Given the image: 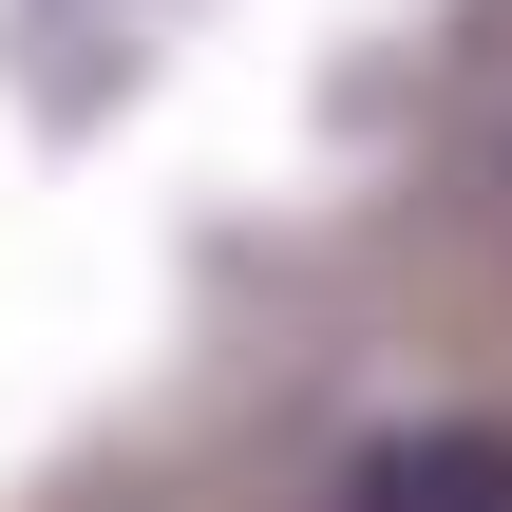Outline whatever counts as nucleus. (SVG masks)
<instances>
[{"label":"nucleus","mask_w":512,"mask_h":512,"mask_svg":"<svg viewBox=\"0 0 512 512\" xmlns=\"http://www.w3.org/2000/svg\"><path fill=\"white\" fill-rule=\"evenodd\" d=\"M342 512H512V437H475V418H437V437H380V456L342 475Z\"/></svg>","instance_id":"f257e3e1"}]
</instances>
